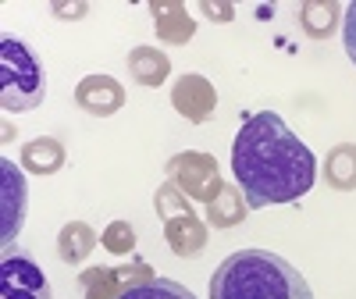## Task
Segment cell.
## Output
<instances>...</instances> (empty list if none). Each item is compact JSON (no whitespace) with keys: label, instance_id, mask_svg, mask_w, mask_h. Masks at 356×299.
Segmentation results:
<instances>
[{"label":"cell","instance_id":"cell-1","mask_svg":"<svg viewBox=\"0 0 356 299\" xmlns=\"http://www.w3.org/2000/svg\"><path fill=\"white\" fill-rule=\"evenodd\" d=\"M232 175L250 211H264L303 200L317 182V157L282 114L257 111L232 143Z\"/></svg>","mask_w":356,"mask_h":299},{"label":"cell","instance_id":"cell-2","mask_svg":"<svg viewBox=\"0 0 356 299\" xmlns=\"http://www.w3.org/2000/svg\"><path fill=\"white\" fill-rule=\"evenodd\" d=\"M211 299H314L310 282L271 250H239L218 264Z\"/></svg>","mask_w":356,"mask_h":299},{"label":"cell","instance_id":"cell-3","mask_svg":"<svg viewBox=\"0 0 356 299\" xmlns=\"http://www.w3.org/2000/svg\"><path fill=\"white\" fill-rule=\"evenodd\" d=\"M47 97V72L22 40H0V104L11 114L36 111Z\"/></svg>","mask_w":356,"mask_h":299},{"label":"cell","instance_id":"cell-4","mask_svg":"<svg viewBox=\"0 0 356 299\" xmlns=\"http://www.w3.org/2000/svg\"><path fill=\"white\" fill-rule=\"evenodd\" d=\"M0 299H54V292L33 257L8 250L0 260Z\"/></svg>","mask_w":356,"mask_h":299},{"label":"cell","instance_id":"cell-5","mask_svg":"<svg viewBox=\"0 0 356 299\" xmlns=\"http://www.w3.org/2000/svg\"><path fill=\"white\" fill-rule=\"evenodd\" d=\"M0 175H4V246H11L25 218V175L8 157L0 161Z\"/></svg>","mask_w":356,"mask_h":299},{"label":"cell","instance_id":"cell-6","mask_svg":"<svg viewBox=\"0 0 356 299\" xmlns=\"http://www.w3.org/2000/svg\"><path fill=\"white\" fill-rule=\"evenodd\" d=\"M114 299H196V296L171 278H154V282H143V285H129Z\"/></svg>","mask_w":356,"mask_h":299},{"label":"cell","instance_id":"cell-7","mask_svg":"<svg viewBox=\"0 0 356 299\" xmlns=\"http://www.w3.org/2000/svg\"><path fill=\"white\" fill-rule=\"evenodd\" d=\"M342 43H346L349 61L356 65V4L346 8V18H342Z\"/></svg>","mask_w":356,"mask_h":299}]
</instances>
